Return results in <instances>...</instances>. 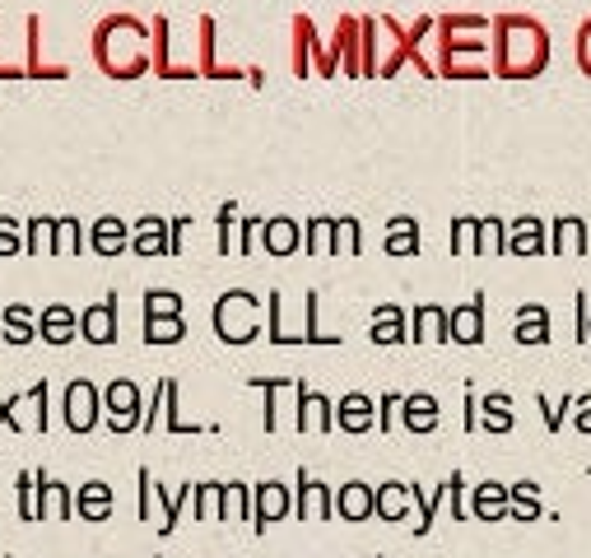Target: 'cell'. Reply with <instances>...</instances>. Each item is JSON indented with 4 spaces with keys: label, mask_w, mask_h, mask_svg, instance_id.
Wrapping results in <instances>:
<instances>
[{
    "label": "cell",
    "mask_w": 591,
    "mask_h": 558,
    "mask_svg": "<svg viewBox=\"0 0 591 558\" xmlns=\"http://www.w3.org/2000/svg\"><path fill=\"white\" fill-rule=\"evenodd\" d=\"M340 424L344 428H368V424H373V400H368V396H344L340 400Z\"/></svg>",
    "instance_id": "obj_10"
},
{
    "label": "cell",
    "mask_w": 591,
    "mask_h": 558,
    "mask_svg": "<svg viewBox=\"0 0 591 558\" xmlns=\"http://www.w3.org/2000/svg\"><path fill=\"white\" fill-rule=\"evenodd\" d=\"M545 61H550V38L535 19H522V14L499 19V70L503 75L531 80L545 70Z\"/></svg>",
    "instance_id": "obj_1"
},
{
    "label": "cell",
    "mask_w": 591,
    "mask_h": 558,
    "mask_svg": "<svg viewBox=\"0 0 591 558\" xmlns=\"http://www.w3.org/2000/svg\"><path fill=\"white\" fill-rule=\"evenodd\" d=\"M414 326H420V335H414V339H442L438 331H448V312H438V307H420V317H414Z\"/></svg>",
    "instance_id": "obj_18"
},
{
    "label": "cell",
    "mask_w": 591,
    "mask_h": 558,
    "mask_svg": "<svg viewBox=\"0 0 591 558\" xmlns=\"http://www.w3.org/2000/svg\"><path fill=\"white\" fill-rule=\"evenodd\" d=\"M308 247H312V252H331V247H335V224H331V220H312Z\"/></svg>",
    "instance_id": "obj_20"
},
{
    "label": "cell",
    "mask_w": 591,
    "mask_h": 558,
    "mask_svg": "<svg viewBox=\"0 0 591 558\" xmlns=\"http://www.w3.org/2000/svg\"><path fill=\"white\" fill-rule=\"evenodd\" d=\"M508 247V224L503 220H484L475 229V252H503Z\"/></svg>",
    "instance_id": "obj_14"
},
{
    "label": "cell",
    "mask_w": 591,
    "mask_h": 558,
    "mask_svg": "<svg viewBox=\"0 0 591 558\" xmlns=\"http://www.w3.org/2000/svg\"><path fill=\"white\" fill-rule=\"evenodd\" d=\"M401 312L397 307H382L378 312V326H373V339H378V345H397V339H401Z\"/></svg>",
    "instance_id": "obj_16"
},
{
    "label": "cell",
    "mask_w": 591,
    "mask_h": 558,
    "mask_svg": "<svg viewBox=\"0 0 591 558\" xmlns=\"http://www.w3.org/2000/svg\"><path fill=\"white\" fill-rule=\"evenodd\" d=\"M503 513H508V489H503V484H480V494H475V517L499 521Z\"/></svg>",
    "instance_id": "obj_8"
},
{
    "label": "cell",
    "mask_w": 591,
    "mask_h": 558,
    "mask_svg": "<svg viewBox=\"0 0 591 558\" xmlns=\"http://www.w3.org/2000/svg\"><path fill=\"white\" fill-rule=\"evenodd\" d=\"M182 335V322L178 317H150V339H159V345H168V339Z\"/></svg>",
    "instance_id": "obj_22"
},
{
    "label": "cell",
    "mask_w": 591,
    "mask_h": 558,
    "mask_svg": "<svg viewBox=\"0 0 591 558\" xmlns=\"http://www.w3.org/2000/svg\"><path fill=\"white\" fill-rule=\"evenodd\" d=\"M578 65H582L587 75H591V19H587L582 29H578Z\"/></svg>",
    "instance_id": "obj_25"
},
{
    "label": "cell",
    "mask_w": 591,
    "mask_h": 558,
    "mask_svg": "<svg viewBox=\"0 0 591 558\" xmlns=\"http://www.w3.org/2000/svg\"><path fill=\"white\" fill-rule=\"evenodd\" d=\"M517 339H522V345H545L550 339V312L540 303H527L517 312Z\"/></svg>",
    "instance_id": "obj_6"
},
{
    "label": "cell",
    "mask_w": 591,
    "mask_h": 558,
    "mask_svg": "<svg viewBox=\"0 0 591 558\" xmlns=\"http://www.w3.org/2000/svg\"><path fill=\"white\" fill-rule=\"evenodd\" d=\"M401 409H405V424H410L414 433H429V428L438 424V405H433V396H410V400H401Z\"/></svg>",
    "instance_id": "obj_9"
},
{
    "label": "cell",
    "mask_w": 591,
    "mask_h": 558,
    "mask_svg": "<svg viewBox=\"0 0 591 558\" xmlns=\"http://www.w3.org/2000/svg\"><path fill=\"white\" fill-rule=\"evenodd\" d=\"M405 498H410V494L401 489V484H387L382 494H373V507H378L382 517H391V521H397V517L405 513Z\"/></svg>",
    "instance_id": "obj_17"
},
{
    "label": "cell",
    "mask_w": 591,
    "mask_h": 558,
    "mask_svg": "<svg viewBox=\"0 0 591 558\" xmlns=\"http://www.w3.org/2000/svg\"><path fill=\"white\" fill-rule=\"evenodd\" d=\"M299 484H303V513H308V517H327L331 498H327V489H322V484H312L308 475H303Z\"/></svg>",
    "instance_id": "obj_19"
},
{
    "label": "cell",
    "mask_w": 591,
    "mask_h": 558,
    "mask_svg": "<svg viewBox=\"0 0 591 558\" xmlns=\"http://www.w3.org/2000/svg\"><path fill=\"white\" fill-rule=\"evenodd\" d=\"M508 498H540V484H531V479L512 484V494H508Z\"/></svg>",
    "instance_id": "obj_27"
},
{
    "label": "cell",
    "mask_w": 591,
    "mask_h": 558,
    "mask_svg": "<svg viewBox=\"0 0 591 558\" xmlns=\"http://www.w3.org/2000/svg\"><path fill=\"white\" fill-rule=\"evenodd\" d=\"M484 428L489 433H508L512 428V400L508 396H484Z\"/></svg>",
    "instance_id": "obj_13"
},
{
    "label": "cell",
    "mask_w": 591,
    "mask_h": 558,
    "mask_svg": "<svg viewBox=\"0 0 591 558\" xmlns=\"http://www.w3.org/2000/svg\"><path fill=\"white\" fill-rule=\"evenodd\" d=\"M284 507H289V494L280 489V484H266V489L257 494V526H266V521H276L280 513H284Z\"/></svg>",
    "instance_id": "obj_12"
},
{
    "label": "cell",
    "mask_w": 591,
    "mask_h": 558,
    "mask_svg": "<svg viewBox=\"0 0 591 558\" xmlns=\"http://www.w3.org/2000/svg\"><path fill=\"white\" fill-rule=\"evenodd\" d=\"M261 237H266V247H270V252H280V256L299 247V229H293L289 220H270Z\"/></svg>",
    "instance_id": "obj_11"
},
{
    "label": "cell",
    "mask_w": 591,
    "mask_h": 558,
    "mask_svg": "<svg viewBox=\"0 0 591 558\" xmlns=\"http://www.w3.org/2000/svg\"><path fill=\"white\" fill-rule=\"evenodd\" d=\"M335 507H340V513L350 517V521H363L368 513H373V494H368L363 484H344L340 498H335Z\"/></svg>",
    "instance_id": "obj_7"
},
{
    "label": "cell",
    "mask_w": 591,
    "mask_h": 558,
    "mask_svg": "<svg viewBox=\"0 0 591 558\" xmlns=\"http://www.w3.org/2000/svg\"><path fill=\"white\" fill-rule=\"evenodd\" d=\"M299 428H331V405L322 396L303 392V419H299Z\"/></svg>",
    "instance_id": "obj_15"
},
{
    "label": "cell",
    "mask_w": 591,
    "mask_h": 558,
    "mask_svg": "<svg viewBox=\"0 0 591 558\" xmlns=\"http://www.w3.org/2000/svg\"><path fill=\"white\" fill-rule=\"evenodd\" d=\"M503 252H517V256H540V252H545V224L531 220V214H527V220H517V224L508 229V247H503Z\"/></svg>",
    "instance_id": "obj_4"
},
{
    "label": "cell",
    "mask_w": 591,
    "mask_h": 558,
    "mask_svg": "<svg viewBox=\"0 0 591 558\" xmlns=\"http://www.w3.org/2000/svg\"><path fill=\"white\" fill-rule=\"evenodd\" d=\"M214 326H219V335H224L229 345L252 339V331H257V298L242 294V288L224 294V298H219V307H214Z\"/></svg>",
    "instance_id": "obj_2"
},
{
    "label": "cell",
    "mask_w": 591,
    "mask_h": 558,
    "mask_svg": "<svg viewBox=\"0 0 591 558\" xmlns=\"http://www.w3.org/2000/svg\"><path fill=\"white\" fill-rule=\"evenodd\" d=\"M448 331H452V339H461V345H475V339L484 335V303L457 307L452 317H448Z\"/></svg>",
    "instance_id": "obj_5"
},
{
    "label": "cell",
    "mask_w": 591,
    "mask_h": 558,
    "mask_svg": "<svg viewBox=\"0 0 591 558\" xmlns=\"http://www.w3.org/2000/svg\"><path fill=\"white\" fill-rule=\"evenodd\" d=\"M475 229H480V220H457L452 247H457V252H475Z\"/></svg>",
    "instance_id": "obj_21"
},
{
    "label": "cell",
    "mask_w": 591,
    "mask_h": 558,
    "mask_svg": "<svg viewBox=\"0 0 591 558\" xmlns=\"http://www.w3.org/2000/svg\"><path fill=\"white\" fill-rule=\"evenodd\" d=\"M587 345H591V307H587Z\"/></svg>",
    "instance_id": "obj_28"
},
{
    "label": "cell",
    "mask_w": 591,
    "mask_h": 558,
    "mask_svg": "<svg viewBox=\"0 0 591 558\" xmlns=\"http://www.w3.org/2000/svg\"><path fill=\"white\" fill-rule=\"evenodd\" d=\"M545 252H554V256H587V220H578V214H563V220H554V229L545 237Z\"/></svg>",
    "instance_id": "obj_3"
},
{
    "label": "cell",
    "mask_w": 591,
    "mask_h": 558,
    "mask_svg": "<svg viewBox=\"0 0 591 558\" xmlns=\"http://www.w3.org/2000/svg\"><path fill=\"white\" fill-rule=\"evenodd\" d=\"M587 475H591V470H587Z\"/></svg>",
    "instance_id": "obj_29"
},
{
    "label": "cell",
    "mask_w": 591,
    "mask_h": 558,
    "mask_svg": "<svg viewBox=\"0 0 591 558\" xmlns=\"http://www.w3.org/2000/svg\"><path fill=\"white\" fill-rule=\"evenodd\" d=\"M517 521H540V498H508Z\"/></svg>",
    "instance_id": "obj_24"
},
{
    "label": "cell",
    "mask_w": 591,
    "mask_h": 558,
    "mask_svg": "<svg viewBox=\"0 0 591 558\" xmlns=\"http://www.w3.org/2000/svg\"><path fill=\"white\" fill-rule=\"evenodd\" d=\"M335 242H340V252H354L359 247V224L354 220H340L335 224Z\"/></svg>",
    "instance_id": "obj_23"
},
{
    "label": "cell",
    "mask_w": 591,
    "mask_h": 558,
    "mask_svg": "<svg viewBox=\"0 0 591 558\" xmlns=\"http://www.w3.org/2000/svg\"><path fill=\"white\" fill-rule=\"evenodd\" d=\"M573 424H578L582 433H591V392H587V396H573Z\"/></svg>",
    "instance_id": "obj_26"
}]
</instances>
